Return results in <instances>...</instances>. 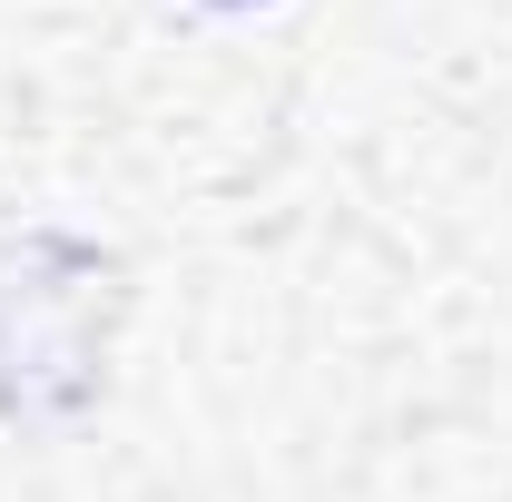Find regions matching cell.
I'll use <instances>...</instances> for the list:
<instances>
[{
	"instance_id": "1",
	"label": "cell",
	"mask_w": 512,
	"mask_h": 502,
	"mask_svg": "<svg viewBox=\"0 0 512 502\" xmlns=\"http://www.w3.org/2000/svg\"><path fill=\"white\" fill-rule=\"evenodd\" d=\"M217 10H256V0H217Z\"/></svg>"
}]
</instances>
